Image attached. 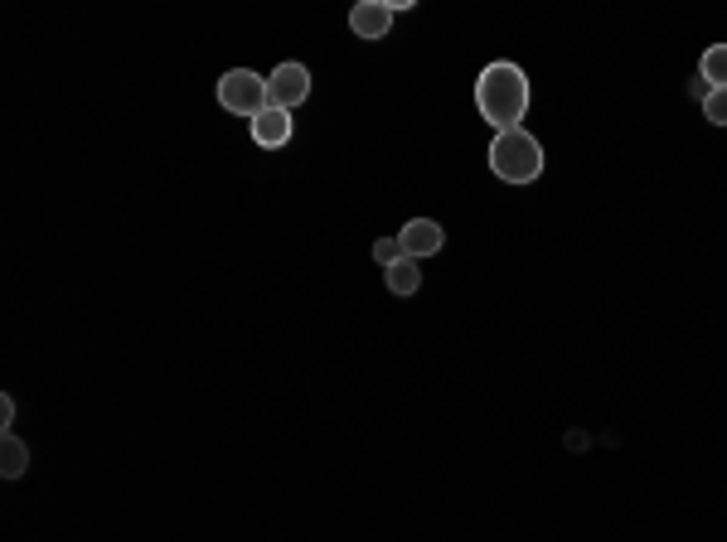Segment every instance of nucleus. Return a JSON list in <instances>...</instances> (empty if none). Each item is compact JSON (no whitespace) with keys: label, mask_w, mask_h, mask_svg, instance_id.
<instances>
[{"label":"nucleus","mask_w":727,"mask_h":542,"mask_svg":"<svg viewBox=\"0 0 727 542\" xmlns=\"http://www.w3.org/2000/svg\"><path fill=\"white\" fill-rule=\"evenodd\" d=\"M476 107H480V117L500 131H519V121H524V111H529V78H524V68L519 63H490L485 73L476 78Z\"/></svg>","instance_id":"nucleus-1"},{"label":"nucleus","mask_w":727,"mask_h":542,"mask_svg":"<svg viewBox=\"0 0 727 542\" xmlns=\"http://www.w3.org/2000/svg\"><path fill=\"white\" fill-rule=\"evenodd\" d=\"M490 169H495V179H505V185H533V179L543 175V145L524 127L500 131L495 141H490Z\"/></svg>","instance_id":"nucleus-2"},{"label":"nucleus","mask_w":727,"mask_h":542,"mask_svg":"<svg viewBox=\"0 0 727 542\" xmlns=\"http://www.w3.org/2000/svg\"><path fill=\"white\" fill-rule=\"evenodd\" d=\"M219 102L228 111H238V117L257 121L267 107H272V97H267V78L253 73V68H233V73L219 78Z\"/></svg>","instance_id":"nucleus-3"},{"label":"nucleus","mask_w":727,"mask_h":542,"mask_svg":"<svg viewBox=\"0 0 727 542\" xmlns=\"http://www.w3.org/2000/svg\"><path fill=\"white\" fill-rule=\"evenodd\" d=\"M267 97H272V107H301V102L310 97V73H306V63H282L272 78H267Z\"/></svg>","instance_id":"nucleus-4"},{"label":"nucleus","mask_w":727,"mask_h":542,"mask_svg":"<svg viewBox=\"0 0 727 542\" xmlns=\"http://www.w3.org/2000/svg\"><path fill=\"white\" fill-rule=\"evenodd\" d=\"M398 243H402V257L422 262V257L442 252L446 233H442V223H436V219H408V223H402V233H398Z\"/></svg>","instance_id":"nucleus-5"},{"label":"nucleus","mask_w":727,"mask_h":542,"mask_svg":"<svg viewBox=\"0 0 727 542\" xmlns=\"http://www.w3.org/2000/svg\"><path fill=\"white\" fill-rule=\"evenodd\" d=\"M350 30L360 34V39H384V34L394 30V5H388V0H360V5L350 10Z\"/></svg>","instance_id":"nucleus-6"},{"label":"nucleus","mask_w":727,"mask_h":542,"mask_svg":"<svg viewBox=\"0 0 727 542\" xmlns=\"http://www.w3.org/2000/svg\"><path fill=\"white\" fill-rule=\"evenodd\" d=\"M253 141L262 145V151H282V145L291 141V111H282V107H267L262 117L253 121Z\"/></svg>","instance_id":"nucleus-7"},{"label":"nucleus","mask_w":727,"mask_h":542,"mask_svg":"<svg viewBox=\"0 0 727 542\" xmlns=\"http://www.w3.org/2000/svg\"><path fill=\"white\" fill-rule=\"evenodd\" d=\"M384 276H388V291H394V296H412V291L422 286V271H418V262H412V257H402V262L388 267Z\"/></svg>","instance_id":"nucleus-8"},{"label":"nucleus","mask_w":727,"mask_h":542,"mask_svg":"<svg viewBox=\"0 0 727 542\" xmlns=\"http://www.w3.org/2000/svg\"><path fill=\"white\" fill-rule=\"evenodd\" d=\"M699 78H708L713 87H727V44H713V49H703Z\"/></svg>","instance_id":"nucleus-9"},{"label":"nucleus","mask_w":727,"mask_h":542,"mask_svg":"<svg viewBox=\"0 0 727 542\" xmlns=\"http://www.w3.org/2000/svg\"><path fill=\"white\" fill-rule=\"evenodd\" d=\"M0 460H5V466H0V470H5L10 480H20V474H25V466H30V450L20 446L15 436H5V446H0Z\"/></svg>","instance_id":"nucleus-10"},{"label":"nucleus","mask_w":727,"mask_h":542,"mask_svg":"<svg viewBox=\"0 0 727 542\" xmlns=\"http://www.w3.org/2000/svg\"><path fill=\"white\" fill-rule=\"evenodd\" d=\"M374 262L384 267V271L402 262V243H398V237H378V243H374Z\"/></svg>","instance_id":"nucleus-11"},{"label":"nucleus","mask_w":727,"mask_h":542,"mask_svg":"<svg viewBox=\"0 0 727 542\" xmlns=\"http://www.w3.org/2000/svg\"><path fill=\"white\" fill-rule=\"evenodd\" d=\"M703 111H708L713 127H727V87H713L708 102H703Z\"/></svg>","instance_id":"nucleus-12"},{"label":"nucleus","mask_w":727,"mask_h":542,"mask_svg":"<svg viewBox=\"0 0 727 542\" xmlns=\"http://www.w3.org/2000/svg\"><path fill=\"white\" fill-rule=\"evenodd\" d=\"M708 93H713L708 78H689V97H693V102H708Z\"/></svg>","instance_id":"nucleus-13"}]
</instances>
